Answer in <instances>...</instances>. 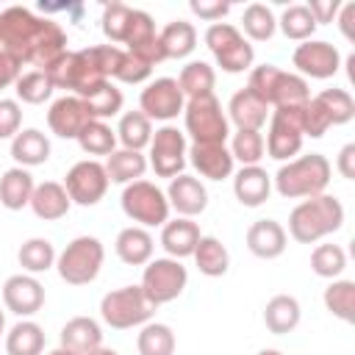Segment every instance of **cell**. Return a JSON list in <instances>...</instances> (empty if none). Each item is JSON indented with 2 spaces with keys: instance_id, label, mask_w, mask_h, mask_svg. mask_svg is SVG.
I'll return each instance as SVG.
<instances>
[{
  "instance_id": "cell-19",
  "label": "cell",
  "mask_w": 355,
  "mask_h": 355,
  "mask_svg": "<svg viewBox=\"0 0 355 355\" xmlns=\"http://www.w3.org/2000/svg\"><path fill=\"white\" fill-rule=\"evenodd\" d=\"M125 44H128V53L141 58L144 64L155 67L164 58V50H161V39H158V31H155V22L147 11L141 8H133L130 14V25H128V36H125Z\"/></svg>"
},
{
  "instance_id": "cell-53",
  "label": "cell",
  "mask_w": 355,
  "mask_h": 355,
  "mask_svg": "<svg viewBox=\"0 0 355 355\" xmlns=\"http://www.w3.org/2000/svg\"><path fill=\"white\" fill-rule=\"evenodd\" d=\"M338 8H341V0H311L308 3V11H311V17H313L316 25L333 22L336 14H338Z\"/></svg>"
},
{
  "instance_id": "cell-11",
  "label": "cell",
  "mask_w": 355,
  "mask_h": 355,
  "mask_svg": "<svg viewBox=\"0 0 355 355\" xmlns=\"http://www.w3.org/2000/svg\"><path fill=\"white\" fill-rule=\"evenodd\" d=\"M302 111L305 105H286V108H272L269 114V130L263 139L266 155L275 161H291L302 150L305 139V125H302Z\"/></svg>"
},
{
  "instance_id": "cell-31",
  "label": "cell",
  "mask_w": 355,
  "mask_h": 355,
  "mask_svg": "<svg viewBox=\"0 0 355 355\" xmlns=\"http://www.w3.org/2000/svg\"><path fill=\"white\" fill-rule=\"evenodd\" d=\"M11 158L17 166H39L50 158V139L39 128H25L11 139Z\"/></svg>"
},
{
  "instance_id": "cell-21",
  "label": "cell",
  "mask_w": 355,
  "mask_h": 355,
  "mask_svg": "<svg viewBox=\"0 0 355 355\" xmlns=\"http://www.w3.org/2000/svg\"><path fill=\"white\" fill-rule=\"evenodd\" d=\"M86 122H89V114H86L80 97L64 94V97H58V100L50 103L47 128H50L58 139H78V133L83 130Z\"/></svg>"
},
{
  "instance_id": "cell-41",
  "label": "cell",
  "mask_w": 355,
  "mask_h": 355,
  "mask_svg": "<svg viewBox=\"0 0 355 355\" xmlns=\"http://www.w3.org/2000/svg\"><path fill=\"white\" fill-rule=\"evenodd\" d=\"M322 300H324V308L336 319H341L347 324L355 322V280H341V277L330 280Z\"/></svg>"
},
{
  "instance_id": "cell-32",
  "label": "cell",
  "mask_w": 355,
  "mask_h": 355,
  "mask_svg": "<svg viewBox=\"0 0 355 355\" xmlns=\"http://www.w3.org/2000/svg\"><path fill=\"white\" fill-rule=\"evenodd\" d=\"M300 319H302V308H300V300L291 294H275L263 308V324L275 336L291 333L300 324Z\"/></svg>"
},
{
  "instance_id": "cell-43",
  "label": "cell",
  "mask_w": 355,
  "mask_h": 355,
  "mask_svg": "<svg viewBox=\"0 0 355 355\" xmlns=\"http://www.w3.org/2000/svg\"><path fill=\"white\" fill-rule=\"evenodd\" d=\"M175 333L164 322H147L141 324L136 336V349L139 355H172L175 352Z\"/></svg>"
},
{
  "instance_id": "cell-22",
  "label": "cell",
  "mask_w": 355,
  "mask_h": 355,
  "mask_svg": "<svg viewBox=\"0 0 355 355\" xmlns=\"http://www.w3.org/2000/svg\"><path fill=\"white\" fill-rule=\"evenodd\" d=\"M288 247V233L277 219H258L247 227V250L255 258L275 261L286 252Z\"/></svg>"
},
{
  "instance_id": "cell-54",
  "label": "cell",
  "mask_w": 355,
  "mask_h": 355,
  "mask_svg": "<svg viewBox=\"0 0 355 355\" xmlns=\"http://www.w3.org/2000/svg\"><path fill=\"white\" fill-rule=\"evenodd\" d=\"M19 75H22V64L17 58H11L6 50H0V94H3V89L14 86Z\"/></svg>"
},
{
  "instance_id": "cell-34",
  "label": "cell",
  "mask_w": 355,
  "mask_h": 355,
  "mask_svg": "<svg viewBox=\"0 0 355 355\" xmlns=\"http://www.w3.org/2000/svg\"><path fill=\"white\" fill-rule=\"evenodd\" d=\"M80 100H83V108H86L89 119H100V122L116 116V114L122 111V103H125V97H122V92L116 89L114 80H103V83H97V86L89 89Z\"/></svg>"
},
{
  "instance_id": "cell-1",
  "label": "cell",
  "mask_w": 355,
  "mask_h": 355,
  "mask_svg": "<svg viewBox=\"0 0 355 355\" xmlns=\"http://www.w3.org/2000/svg\"><path fill=\"white\" fill-rule=\"evenodd\" d=\"M0 50L19 64L50 69L67 55V33L50 17H36L25 6H8L0 11Z\"/></svg>"
},
{
  "instance_id": "cell-40",
  "label": "cell",
  "mask_w": 355,
  "mask_h": 355,
  "mask_svg": "<svg viewBox=\"0 0 355 355\" xmlns=\"http://www.w3.org/2000/svg\"><path fill=\"white\" fill-rule=\"evenodd\" d=\"M153 139V122L141 111H125L116 125V141L125 150H144Z\"/></svg>"
},
{
  "instance_id": "cell-52",
  "label": "cell",
  "mask_w": 355,
  "mask_h": 355,
  "mask_svg": "<svg viewBox=\"0 0 355 355\" xmlns=\"http://www.w3.org/2000/svg\"><path fill=\"white\" fill-rule=\"evenodd\" d=\"M189 8H191L194 17H200V19L214 25V22H222V17L230 11V3H222V0H191Z\"/></svg>"
},
{
  "instance_id": "cell-17",
  "label": "cell",
  "mask_w": 355,
  "mask_h": 355,
  "mask_svg": "<svg viewBox=\"0 0 355 355\" xmlns=\"http://www.w3.org/2000/svg\"><path fill=\"white\" fill-rule=\"evenodd\" d=\"M183 105H186V97H183V92H180L175 78H155L139 94V111L150 122L153 119L169 122L178 114H183Z\"/></svg>"
},
{
  "instance_id": "cell-36",
  "label": "cell",
  "mask_w": 355,
  "mask_h": 355,
  "mask_svg": "<svg viewBox=\"0 0 355 355\" xmlns=\"http://www.w3.org/2000/svg\"><path fill=\"white\" fill-rule=\"evenodd\" d=\"M191 258L205 277H222L230 269V252L216 236H200Z\"/></svg>"
},
{
  "instance_id": "cell-49",
  "label": "cell",
  "mask_w": 355,
  "mask_h": 355,
  "mask_svg": "<svg viewBox=\"0 0 355 355\" xmlns=\"http://www.w3.org/2000/svg\"><path fill=\"white\" fill-rule=\"evenodd\" d=\"M130 14L133 8L125 6V3H108L103 8V17H100V28L105 33V39L116 47V44H125V36H128V25H130Z\"/></svg>"
},
{
  "instance_id": "cell-18",
  "label": "cell",
  "mask_w": 355,
  "mask_h": 355,
  "mask_svg": "<svg viewBox=\"0 0 355 355\" xmlns=\"http://www.w3.org/2000/svg\"><path fill=\"white\" fill-rule=\"evenodd\" d=\"M3 305H6V311L17 313L19 319H28V316L42 311V305H44V286L39 283L36 275H28V272L11 275L3 283Z\"/></svg>"
},
{
  "instance_id": "cell-10",
  "label": "cell",
  "mask_w": 355,
  "mask_h": 355,
  "mask_svg": "<svg viewBox=\"0 0 355 355\" xmlns=\"http://www.w3.org/2000/svg\"><path fill=\"white\" fill-rule=\"evenodd\" d=\"M122 211L130 222H136L139 227H164V222H169V200L166 194L153 183V180H133L122 189Z\"/></svg>"
},
{
  "instance_id": "cell-42",
  "label": "cell",
  "mask_w": 355,
  "mask_h": 355,
  "mask_svg": "<svg viewBox=\"0 0 355 355\" xmlns=\"http://www.w3.org/2000/svg\"><path fill=\"white\" fill-rule=\"evenodd\" d=\"M75 141L80 144V150L86 155H111L116 150V130H111L108 122L89 119Z\"/></svg>"
},
{
  "instance_id": "cell-44",
  "label": "cell",
  "mask_w": 355,
  "mask_h": 355,
  "mask_svg": "<svg viewBox=\"0 0 355 355\" xmlns=\"http://www.w3.org/2000/svg\"><path fill=\"white\" fill-rule=\"evenodd\" d=\"M14 92H17V103L22 100L28 105H42L44 100L53 97L55 86H53V80H50V75L44 69H28V72H22L17 78Z\"/></svg>"
},
{
  "instance_id": "cell-27",
  "label": "cell",
  "mask_w": 355,
  "mask_h": 355,
  "mask_svg": "<svg viewBox=\"0 0 355 355\" xmlns=\"http://www.w3.org/2000/svg\"><path fill=\"white\" fill-rule=\"evenodd\" d=\"M114 250H116V255H119L122 263H128V266H144L147 261H153L155 239H153V233L147 227L130 225V227H122L116 233Z\"/></svg>"
},
{
  "instance_id": "cell-33",
  "label": "cell",
  "mask_w": 355,
  "mask_h": 355,
  "mask_svg": "<svg viewBox=\"0 0 355 355\" xmlns=\"http://www.w3.org/2000/svg\"><path fill=\"white\" fill-rule=\"evenodd\" d=\"M105 175L111 183H119V186H128L133 180H141L144 172H147V155L139 153V150H125V147H116L108 158H105Z\"/></svg>"
},
{
  "instance_id": "cell-12",
  "label": "cell",
  "mask_w": 355,
  "mask_h": 355,
  "mask_svg": "<svg viewBox=\"0 0 355 355\" xmlns=\"http://www.w3.org/2000/svg\"><path fill=\"white\" fill-rule=\"evenodd\" d=\"M189 283V272L186 266L178 261V258H153L144 263V272H141V291L144 297L150 300L153 308L158 305H166L172 300H178L183 294Z\"/></svg>"
},
{
  "instance_id": "cell-48",
  "label": "cell",
  "mask_w": 355,
  "mask_h": 355,
  "mask_svg": "<svg viewBox=\"0 0 355 355\" xmlns=\"http://www.w3.org/2000/svg\"><path fill=\"white\" fill-rule=\"evenodd\" d=\"M227 150H230L233 161H241V166H255L266 153L261 130H236L230 136V147Z\"/></svg>"
},
{
  "instance_id": "cell-35",
  "label": "cell",
  "mask_w": 355,
  "mask_h": 355,
  "mask_svg": "<svg viewBox=\"0 0 355 355\" xmlns=\"http://www.w3.org/2000/svg\"><path fill=\"white\" fill-rule=\"evenodd\" d=\"M164 58H186L197 47V28L186 19H172L158 31Z\"/></svg>"
},
{
  "instance_id": "cell-45",
  "label": "cell",
  "mask_w": 355,
  "mask_h": 355,
  "mask_svg": "<svg viewBox=\"0 0 355 355\" xmlns=\"http://www.w3.org/2000/svg\"><path fill=\"white\" fill-rule=\"evenodd\" d=\"M277 28L291 42H308V39H313V31L319 25L313 22V17H311V11H308L305 3H294V6L283 8V14L277 19Z\"/></svg>"
},
{
  "instance_id": "cell-20",
  "label": "cell",
  "mask_w": 355,
  "mask_h": 355,
  "mask_svg": "<svg viewBox=\"0 0 355 355\" xmlns=\"http://www.w3.org/2000/svg\"><path fill=\"white\" fill-rule=\"evenodd\" d=\"M164 194L169 200V208L178 211V216H186V219H194L208 208V189L202 186L200 178L186 175V172L172 178L169 189Z\"/></svg>"
},
{
  "instance_id": "cell-58",
  "label": "cell",
  "mask_w": 355,
  "mask_h": 355,
  "mask_svg": "<svg viewBox=\"0 0 355 355\" xmlns=\"http://www.w3.org/2000/svg\"><path fill=\"white\" fill-rule=\"evenodd\" d=\"M47 355H78V352H72V349H67V347H55V349H50Z\"/></svg>"
},
{
  "instance_id": "cell-23",
  "label": "cell",
  "mask_w": 355,
  "mask_h": 355,
  "mask_svg": "<svg viewBox=\"0 0 355 355\" xmlns=\"http://www.w3.org/2000/svg\"><path fill=\"white\" fill-rule=\"evenodd\" d=\"M227 122L236 125V130H261L272 114V108L247 86L239 89L227 103Z\"/></svg>"
},
{
  "instance_id": "cell-5",
  "label": "cell",
  "mask_w": 355,
  "mask_h": 355,
  "mask_svg": "<svg viewBox=\"0 0 355 355\" xmlns=\"http://www.w3.org/2000/svg\"><path fill=\"white\" fill-rule=\"evenodd\" d=\"M183 125L191 144H225L230 139V122L216 94L191 97L183 105Z\"/></svg>"
},
{
  "instance_id": "cell-47",
  "label": "cell",
  "mask_w": 355,
  "mask_h": 355,
  "mask_svg": "<svg viewBox=\"0 0 355 355\" xmlns=\"http://www.w3.org/2000/svg\"><path fill=\"white\" fill-rule=\"evenodd\" d=\"M311 269L319 277L336 280L347 269V252L338 244H316L311 252Z\"/></svg>"
},
{
  "instance_id": "cell-9",
  "label": "cell",
  "mask_w": 355,
  "mask_h": 355,
  "mask_svg": "<svg viewBox=\"0 0 355 355\" xmlns=\"http://www.w3.org/2000/svg\"><path fill=\"white\" fill-rule=\"evenodd\" d=\"M153 313H155V308L144 297L141 286H122V288L103 294V300H100V319L114 330L141 327L153 319Z\"/></svg>"
},
{
  "instance_id": "cell-50",
  "label": "cell",
  "mask_w": 355,
  "mask_h": 355,
  "mask_svg": "<svg viewBox=\"0 0 355 355\" xmlns=\"http://www.w3.org/2000/svg\"><path fill=\"white\" fill-rule=\"evenodd\" d=\"M150 75H153V67L125 50V55L119 61V69L114 72V80H119V83H144Z\"/></svg>"
},
{
  "instance_id": "cell-24",
  "label": "cell",
  "mask_w": 355,
  "mask_h": 355,
  "mask_svg": "<svg viewBox=\"0 0 355 355\" xmlns=\"http://www.w3.org/2000/svg\"><path fill=\"white\" fill-rule=\"evenodd\" d=\"M186 158L200 172V178H208V180H225L233 175V166H236L225 144H189Z\"/></svg>"
},
{
  "instance_id": "cell-6",
  "label": "cell",
  "mask_w": 355,
  "mask_h": 355,
  "mask_svg": "<svg viewBox=\"0 0 355 355\" xmlns=\"http://www.w3.org/2000/svg\"><path fill=\"white\" fill-rule=\"evenodd\" d=\"M105 261V247L97 236H78L72 239L55 258L58 277L69 286H89L97 280Z\"/></svg>"
},
{
  "instance_id": "cell-29",
  "label": "cell",
  "mask_w": 355,
  "mask_h": 355,
  "mask_svg": "<svg viewBox=\"0 0 355 355\" xmlns=\"http://www.w3.org/2000/svg\"><path fill=\"white\" fill-rule=\"evenodd\" d=\"M36 180L31 175V169L25 166H11L0 175V205L8 211H22L25 205H31Z\"/></svg>"
},
{
  "instance_id": "cell-59",
  "label": "cell",
  "mask_w": 355,
  "mask_h": 355,
  "mask_svg": "<svg viewBox=\"0 0 355 355\" xmlns=\"http://www.w3.org/2000/svg\"><path fill=\"white\" fill-rule=\"evenodd\" d=\"M255 355H283V352H280V349H272V347H269V349H261V352H255Z\"/></svg>"
},
{
  "instance_id": "cell-28",
  "label": "cell",
  "mask_w": 355,
  "mask_h": 355,
  "mask_svg": "<svg viewBox=\"0 0 355 355\" xmlns=\"http://www.w3.org/2000/svg\"><path fill=\"white\" fill-rule=\"evenodd\" d=\"M72 208V200L64 189V183L58 180H44V183H36L33 189V197H31V211L44 219V222H55L61 216H67Z\"/></svg>"
},
{
  "instance_id": "cell-13",
  "label": "cell",
  "mask_w": 355,
  "mask_h": 355,
  "mask_svg": "<svg viewBox=\"0 0 355 355\" xmlns=\"http://www.w3.org/2000/svg\"><path fill=\"white\" fill-rule=\"evenodd\" d=\"M44 72L50 75V80H53L55 89H69L75 97H83V94H86L89 89H94L97 83L108 80V78L97 69V64H94L89 47H83V50H67V55H61V58H58L50 69H44Z\"/></svg>"
},
{
  "instance_id": "cell-57",
  "label": "cell",
  "mask_w": 355,
  "mask_h": 355,
  "mask_svg": "<svg viewBox=\"0 0 355 355\" xmlns=\"http://www.w3.org/2000/svg\"><path fill=\"white\" fill-rule=\"evenodd\" d=\"M86 355H119V352H116V349H111V347H97V349L86 352Z\"/></svg>"
},
{
  "instance_id": "cell-56",
  "label": "cell",
  "mask_w": 355,
  "mask_h": 355,
  "mask_svg": "<svg viewBox=\"0 0 355 355\" xmlns=\"http://www.w3.org/2000/svg\"><path fill=\"white\" fill-rule=\"evenodd\" d=\"M336 19H338V28H341L344 39L352 42V39H355V31H352V22H355V3H344V6L338 8Z\"/></svg>"
},
{
  "instance_id": "cell-46",
  "label": "cell",
  "mask_w": 355,
  "mask_h": 355,
  "mask_svg": "<svg viewBox=\"0 0 355 355\" xmlns=\"http://www.w3.org/2000/svg\"><path fill=\"white\" fill-rule=\"evenodd\" d=\"M241 28L252 42H269L277 31V17L263 3H250L241 14Z\"/></svg>"
},
{
  "instance_id": "cell-55",
  "label": "cell",
  "mask_w": 355,
  "mask_h": 355,
  "mask_svg": "<svg viewBox=\"0 0 355 355\" xmlns=\"http://www.w3.org/2000/svg\"><path fill=\"white\" fill-rule=\"evenodd\" d=\"M336 169L341 172V178L347 180H355V144H344L338 150V158H336Z\"/></svg>"
},
{
  "instance_id": "cell-30",
  "label": "cell",
  "mask_w": 355,
  "mask_h": 355,
  "mask_svg": "<svg viewBox=\"0 0 355 355\" xmlns=\"http://www.w3.org/2000/svg\"><path fill=\"white\" fill-rule=\"evenodd\" d=\"M61 347L86 355L97 347H103V327L97 319L92 316H72L64 327H61Z\"/></svg>"
},
{
  "instance_id": "cell-26",
  "label": "cell",
  "mask_w": 355,
  "mask_h": 355,
  "mask_svg": "<svg viewBox=\"0 0 355 355\" xmlns=\"http://www.w3.org/2000/svg\"><path fill=\"white\" fill-rule=\"evenodd\" d=\"M200 225L194 219H186V216H175L169 222H164L161 227V247L166 250L169 258H189L194 255V247L200 241Z\"/></svg>"
},
{
  "instance_id": "cell-14",
  "label": "cell",
  "mask_w": 355,
  "mask_h": 355,
  "mask_svg": "<svg viewBox=\"0 0 355 355\" xmlns=\"http://www.w3.org/2000/svg\"><path fill=\"white\" fill-rule=\"evenodd\" d=\"M150 158H147V166L158 175V178H178L183 175V166H186V153H189V141H186V133L178 130L175 125H161L153 139H150Z\"/></svg>"
},
{
  "instance_id": "cell-37",
  "label": "cell",
  "mask_w": 355,
  "mask_h": 355,
  "mask_svg": "<svg viewBox=\"0 0 355 355\" xmlns=\"http://www.w3.org/2000/svg\"><path fill=\"white\" fill-rule=\"evenodd\" d=\"M44 330L33 319H19L6 333V355H42Z\"/></svg>"
},
{
  "instance_id": "cell-3",
  "label": "cell",
  "mask_w": 355,
  "mask_h": 355,
  "mask_svg": "<svg viewBox=\"0 0 355 355\" xmlns=\"http://www.w3.org/2000/svg\"><path fill=\"white\" fill-rule=\"evenodd\" d=\"M330 175H333L330 161L322 153H308L286 161L275 172L272 186L283 200H308V197L324 194Z\"/></svg>"
},
{
  "instance_id": "cell-7",
  "label": "cell",
  "mask_w": 355,
  "mask_h": 355,
  "mask_svg": "<svg viewBox=\"0 0 355 355\" xmlns=\"http://www.w3.org/2000/svg\"><path fill=\"white\" fill-rule=\"evenodd\" d=\"M352 119H355V100L347 89H322L305 103V111H302L305 136L311 139H322L327 128L347 125Z\"/></svg>"
},
{
  "instance_id": "cell-2",
  "label": "cell",
  "mask_w": 355,
  "mask_h": 355,
  "mask_svg": "<svg viewBox=\"0 0 355 355\" xmlns=\"http://www.w3.org/2000/svg\"><path fill=\"white\" fill-rule=\"evenodd\" d=\"M344 205L333 194H316L297 202L288 214V236L300 244H316L319 239L341 230Z\"/></svg>"
},
{
  "instance_id": "cell-60",
  "label": "cell",
  "mask_w": 355,
  "mask_h": 355,
  "mask_svg": "<svg viewBox=\"0 0 355 355\" xmlns=\"http://www.w3.org/2000/svg\"><path fill=\"white\" fill-rule=\"evenodd\" d=\"M6 333V313H3V308H0V336Z\"/></svg>"
},
{
  "instance_id": "cell-16",
  "label": "cell",
  "mask_w": 355,
  "mask_h": 355,
  "mask_svg": "<svg viewBox=\"0 0 355 355\" xmlns=\"http://www.w3.org/2000/svg\"><path fill=\"white\" fill-rule=\"evenodd\" d=\"M291 64H294L300 78L327 80L341 69V53L336 44H330L324 39H308V42H300L294 47Z\"/></svg>"
},
{
  "instance_id": "cell-8",
  "label": "cell",
  "mask_w": 355,
  "mask_h": 355,
  "mask_svg": "<svg viewBox=\"0 0 355 355\" xmlns=\"http://www.w3.org/2000/svg\"><path fill=\"white\" fill-rule=\"evenodd\" d=\"M205 44L216 61V67L227 75H239V72H250L252 61H255V50L252 44L244 39V33L230 25V22H214L205 28Z\"/></svg>"
},
{
  "instance_id": "cell-15",
  "label": "cell",
  "mask_w": 355,
  "mask_h": 355,
  "mask_svg": "<svg viewBox=\"0 0 355 355\" xmlns=\"http://www.w3.org/2000/svg\"><path fill=\"white\" fill-rule=\"evenodd\" d=\"M108 186H111V180L105 175V166L94 158H83V161L72 164L69 172L64 175V189H67L69 200L83 208L97 205L105 197Z\"/></svg>"
},
{
  "instance_id": "cell-25",
  "label": "cell",
  "mask_w": 355,
  "mask_h": 355,
  "mask_svg": "<svg viewBox=\"0 0 355 355\" xmlns=\"http://www.w3.org/2000/svg\"><path fill=\"white\" fill-rule=\"evenodd\" d=\"M233 194L244 208H258L269 200L272 194V175L255 164V166H241L233 175Z\"/></svg>"
},
{
  "instance_id": "cell-51",
  "label": "cell",
  "mask_w": 355,
  "mask_h": 355,
  "mask_svg": "<svg viewBox=\"0 0 355 355\" xmlns=\"http://www.w3.org/2000/svg\"><path fill=\"white\" fill-rule=\"evenodd\" d=\"M22 125V108L11 97H0V141L14 139Z\"/></svg>"
},
{
  "instance_id": "cell-39",
  "label": "cell",
  "mask_w": 355,
  "mask_h": 355,
  "mask_svg": "<svg viewBox=\"0 0 355 355\" xmlns=\"http://www.w3.org/2000/svg\"><path fill=\"white\" fill-rule=\"evenodd\" d=\"M17 258H19L22 272H28V275H42V272H47V269H53V266H55L58 252H55V247H53V241H50V239L33 236V239L22 241V247H19Z\"/></svg>"
},
{
  "instance_id": "cell-4",
  "label": "cell",
  "mask_w": 355,
  "mask_h": 355,
  "mask_svg": "<svg viewBox=\"0 0 355 355\" xmlns=\"http://www.w3.org/2000/svg\"><path fill=\"white\" fill-rule=\"evenodd\" d=\"M247 89L255 92L269 108H286V105H305L311 100L308 80L297 72H286L275 64H258L247 75Z\"/></svg>"
},
{
  "instance_id": "cell-38",
  "label": "cell",
  "mask_w": 355,
  "mask_h": 355,
  "mask_svg": "<svg viewBox=\"0 0 355 355\" xmlns=\"http://www.w3.org/2000/svg\"><path fill=\"white\" fill-rule=\"evenodd\" d=\"M183 97L191 100V97H202V94H214V86H216V72L208 61H189L186 67H180V75L175 78Z\"/></svg>"
}]
</instances>
